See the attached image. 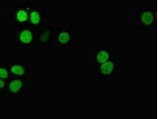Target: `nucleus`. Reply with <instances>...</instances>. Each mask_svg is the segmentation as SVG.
Instances as JSON below:
<instances>
[{
  "mask_svg": "<svg viewBox=\"0 0 158 119\" xmlns=\"http://www.w3.org/2000/svg\"><path fill=\"white\" fill-rule=\"evenodd\" d=\"M157 21L156 8H137L134 11L133 25L137 28H155L156 26Z\"/></svg>",
  "mask_w": 158,
  "mask_h": 119,
  "instance_id": "nucleus-1",
  "label": "nucleus"
},
{
  "mask_svg": "<svg viewBox=\"0 0 158 119\" xmlns=\"http://www.w3.org/2000/svg\"><path fill=\"white\" fill-rule=\"evenodd\" d=\"M114 65L112 62L109 61L102 65L101 70L104 74H110L113 69Z\"/></svg>",
  "mask_w": 158,
  "mask_h": 119,
  "instance_id": "nucleus-2",
  "label": "nucleus"
},
{
  "mask_svg": "<svg viewBox=\"0 0 158 119\" xmlns=\"http://www.w3.org/2000/svg\"><path fill=\"white\" fill-rule=\"evenodd\" d=\"M109 58L108 53L104 51L100 52L97 56V60L100 63H103L108 60Z\"/></svg>",
  "mask_w": 158,
  "mask_h": 119,
  "instance_id": "nucleus-3",
  "label": "nucleus"
}]
</instances>
